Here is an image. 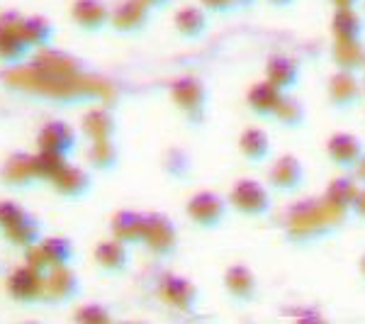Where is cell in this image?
Returning a JSON list of instances; mask_svg holds the SVG:
<instances>
[{
	"label": "cell",
	"mask_w": 365,
	"mask_h": 324,
	"mask_svg": "<svg viewBox=\"0 0 365 324\" xmlns=\"http://www.w3.org/2000/svg\"><path fill=\"white\" fill-rule=\"evenodd\" d=\"M273 191L258 178H239L229 188V208L249 220H263L275 208Z\"/></svg>",
	"instance_id": "obj_3"
},
{
	"label": "cell",
	"mask_w": 365,
	"mask_h": 324,
	"mask_svg": "<svg viewBox=\"0 0 365 324\" xmlns=\"http://www.w3.org/2000/svg\"><path fill=\"white\" fill-rule=\"evenodd\" d=\"M163 171L173 181H187L192 178V156L185 154L180 146H170L163 154Z\"/></svg>",
	"instance_id": "obj_35"
},
{
	"label": "cell",
	"mask_w": 365,
	"mask_h": 324,
	"mask_svg": "<svg viewBox=\"0 0 365 324\" xmlns=\"http://www.w3.org/2000/svg\"><path fill=\"white\" fill-rule=\"evenodd\" d=\"M154 10L144 3V0H122L113 8L110 17V27L120 37H139L151 22Z\"/></svg>",
	"instance_id": "obj_10"
},
{
	"label": "cell",
	"mask_w": 365,
	"mask_h": 324,
	"mask_svg": "<svg viewBox=\"0 0 365 324\" xmlns=\"http://www.w3.org/2000/svg\"><path fill=\"white\" fill-rule=\"evenodd\" d=\"M229 200L217 191H197L185 200V217L200 232H217L229 217Z\"/></svg>",
	"instance_id": "obj_4"
},
{
	"label": "cell",
	"mask_w": 365,
	"mask_h": 324,
	"mask_svg": "<svg viewBox=\"0 0 365 324\" xmlns=\"http://www.w3.org/2000/svg\"><path fill=\"white\" fill-rule=\"evenodd\" d=\"M358 193H361V183H358L351 173H344V171H341V176H334V178L327 183L322 198L327 200V203L331 205L336 212H341V215L351 217Z\"/></svg>",
	"instance_id": "obj_22"
},
{
	"label": "cell",
	"mask_w": 365,
	"mask_h": 324,
	"mask_svg": "<svg viewBox=\"0 0 365 324\" xmlns=\"http://www.w3.org/2000/svg\"><path fill=\"white\" fill-rule=\"evenodd\" d=\"M331 64L334 69L339 71H349V74H365V39L361 42H341V39H334L331 44Z\"/></svg>",
	"instance_id": "obj_27"
},
{
	"label": "cell",
	"mask_w": 365,
	"mask_h": 324,
	"mask_svg": "<svg viewBox=\"0 0 365 324\" xmlns=\"http://www.w3.org/2000/svg\"><path fill=\"white\" fill-rule=\"evenodd\" d=\"M334 10H341V8H361L363 0H329Z\"/></svg>",
	"instance_id": "obj_44"
},
{
	"label": "cell",
	"mask_w": 365,
	"mask_h": 324,
	"mask_svg": "<svg viewBox=\"0 0 365 324\" xmlns=\"http://www.w3.org/2000/svg\"><path fill=\"white\" fill-rule=\"evenodd\" d=\"M78 146V137H76L73 127L63 120H49L44 122L37 134V149L54 151V154L71 156Z\"/></svg>",
	"instance_id": "obj_18"
},
{
	"label": "cell",
	"mask_w": 365,
	"mask_h": 324,
	"mask_svg": "<svg viewBox=\"0 0 365 324\" xmlns=\"http://www.w3.org/2000/svg\"><path fill=\"white\" fill-rule=\"evenodd\" d=\"M222 288H225L227 298L239 308L253 305L261 298V280H258L256 270L246 263H229L222 273Z\"/></svg>",
	"instance_id": "obj_8"
},
{
	"label": "cell",
	"mask_w": 365,
	"mask_h": 324,
	"mask_svg": "<svg viewBox=\"0 0 365 324\" xmlns=\"http://www.w3.org/2000/svg\"><path fill=\"white\" fill-rule=\"evenodd\" d=\"M263 79H268L282 93H292L302 79V66L290 54H270L263 64Z\"/></svg>",
	"instance_id": "obj_16"
},
{
	"label": "cell",
	"mask_w": 365,
	"mask_h": 324,
	"mask_svg": "<svg viewBox=\"0 0 365 324\" xmlns=\"http://www.w3.org/2000/svg\"><path fill=\"white\" fill-rule=\"evenodd\" d=\"M22 17L17 10L0 15V64H20L32 51L22 34Z\"/></svg>",
	"instance_id": "obj_9"
},
{
	"label": "cell",
	"mask_w": 365,
	"mask_h": 324,
	"mask_svg": "<svg viewBox=\"0 0 365 324\" xmlns=\"http://www.w3.org/2000/svg\"><path fill=\"white\" fill-rule=\"evenodd\" d=\"M331 37L341 42H361L365 39V15L361 8H341L331 15Z\"/></svg>",
	"instance_id": "obj_26"
},
{
	"label": "cell",
	"mask_w": 365,
	"mask_h": 324,
	"mask_svg": "<svg viewBox=\"0 0 365 324\" xmlns=\"http://www.w3.org/2000/svg\"><path fill=\"white\" fill-rule=\"evenodd\" d=\"M5 239L10 241L13 246H17V249H29V246L39 244L42 241V225H39V220L34 215H29V212H25V217L22 220H17L13 227L5 229Z\"/></svg>",
	"instance_id": "obj_31"
},
{
	"label": "cell",
	"mask_w": 365,
	"mask_h": 324,
	"mask_svg": "<svg viewBox=\"0 0 365 324\" xmlns=\"http://www.w3.org/2000/svg\"><path fill=\"white\" fill-rule=\"evenodd\" d=\"M349 217L341 215L322 196L297 198L282 210L280 234L292 249H312L327 239H334L346 227Z\"/></svg>",
	"instance_id": "obj_1"
},
{
	"label": "cell",
	"mask_w": 365,
	"mask_h": 324,
	"mask_svg": "<svg viewBox=\"0 0 365 324\" xmlns=\"http://www.w3.org/2000/svg\"><path fill=\"white\" fill-rule=\"evenodd\" d=\"M146 5H149L154 13H158V10H166L168 5H173V0H144Z\"/></svg>",
	"instance_id": "obj_46"
},
{
	"label": "cell",
	"mask_w": 365,
	"mask_h": 324,
	"mask_svg": "<svg viewBox=\"0 0 365 324\" xmlns=\"http://www.w3.org/2000/svg\"><path fill=\"white\" fill-rule=\"evenodd\" d=\"M51 188H54L61 198L81 200V198H86L88 193L93 191V176H91V171L83 168V166L66 163L61 173L51 181Z\"/></svg>",
	"instance_id": "obj_23"
},
{
	"label": "cell",
	"mask_w": 365,
	"mask_h": 324,
	"mask_svg": "<svg viewBox=\"0 0 365 324\" xmlns=\"http://www.w3.org/2000/svg\"><path fill=\"white\" fill-rule=\"evenodd\" d=\"M358 275H361V280L365 285V251L361 254V258H358Z\"/></svg>",
	"instance_id": "obj_47"
},
{
	"label": "cell",
	"mask_w": 365,
	"mask_h": 324,
	"mask_svg": "<svg viewBox=\"0 0 365 324\" xmlns=\"http://www.w3.org/2000/svg\"><path fill=\"white\" fill-rule=\"evenodd\" d=\"M110 17H113V8L105 0H76L71 5V20L88 34H98L108 29Z\"/></svg>",
	"instance_id": "obj_17"
},
{
	"label": "cell",
	"mask_w": 365,
	"mask_h": 324,
	"mask_svg": "<svg viewBox=\"0 0 365 324\" xmlns=\"http://www.w3.org/2000/svg\"><path fill=\"white\" fill-rule=\"evenodd\" d=\"M86 161L98 173H113L120 166V149H117L115 139L91 141V146L86 151Z\"/></svg>",
	"instance_id": "obj_30"
},
{
	"label": "cell",
	"mask_w": 365,
	"mask_h": 324,
	"mask_svg": "<svg viewBox=\"0 0 365 324\" xmlns=\"http://www.w3.org/2000/svg\"><path fill=\"white\" fill-rule=\"evenodd\" d=\"M266 183L273 196L280 198H297L307 183V168L304 161L295 154H280L270 161L266 171Z\"/></svg>",
	"instance_id": "obj_5"
},
{
	"label": "cell",
	"mask_w": 365,
	"mask_h": 324,
	"mask_svg": "<svg viewBox=\"0 0 365 324\" xmlns=\"http://www.w3.org/2000/svg\"><path fill=\"white\" fill-rule=\"evenodd\" d=\"M81 129L88 137V141H100V139H115L117 134V117L110 113V108L96 105L81 117Z\"/></svg>",
	"instance_id": "obj_28"
},
{
	"label": "cell",
	"mask_w": 365,
	"mask_h": 324,
	"mask_svg": "<svg viewBox=\"0 0 365 324\" xmlns=\"http://www.w3.org/2000/svg\"><path fill=\"white\" fill-rule=\"evenodd\" d=\"M66 163H68V156L54 154V151L37 149V154H34V171H37V178L46 181V183H51V181L61 173Z\"/></svg>",
	"instance_id": "obj_36"
},
{
	"label": "cell",
	"mask_w": 365,
	"mask_h": 324,
	"mask_svg": "<svg viewBox=\"0 0 365 324\" xmlns=\"http://www.w3.org/2000/svg\"><path fill=\"white\" fill-rule=\"evenodd\" d=\"M81 295V278L71 266L51 268L44 275V295L42 303L51 305V308H63V305L73 303Z\"/></svg>",
	"instance_id": "obj_11"
},
{
	"label": "cell",
	"mask_w": 365,
	"mask_h": 324,
	"mask_svg": "<svg viewBox=\"0 0 365 324\" xmlns=\"http://www.w3.org/2000/svg\"><path fill=\"white\" fill-rule=\"evenodd\" d=\"M5 290L8 295L17 300L22 305H34L42 303L44 295V273H37L34 268H29L27 263L15 270H10L8 280H5Z\"/></svg>",
	"instance_id": "obj_14"
},
{
	"label": "cell",
	"mask_w": 365,
	"mask_h": 324,
	"mask_svg": "<svg viewBox=\"0 0 365 324\" xmlns=\"http://www.w3.org/2000/svg\"><path fill=\"white\" fill-rule=\"evenodd\" d=\"M25 263L29 268H34L37 273H49L51 266H49V258H46V254L42 251V246L39 244H34V246H29V249H25Z\"/></svg>",
	"instance_id": "obj_39"
},
{
	"label": "cell",
	"mask_w": 365,
	"mask_h": 324,
	"mask_svg": "<svg viewBox=\"0 0 365 324\" xmlns=\"http://www.w3.org/2000/svg\"><path fill=\"white\" fill-rule=\"evenodd\" d=\"M22 217H25V208H22L20 203H15V200H3V203H0V232L10 229L17 220H22Z\"/></svg>",
	"instance_id": "obj_38"
},
{
	"label": "cell",
	"mask_w": 365,
	"mask_h": 324,
	"mask_svg": "<svg viewBox=\"0 0 365 324\" xmlns=\"http://www.w3.org/2000/svg\"><path fill=\"white\" fill-rule=\"evenodd\" d=\"M324 154L339 171L351 173L353 166L361 161L365 154V144L358 134L353 132H334L331 137L324 141Z\"/></svg>",
	"instance_id": "obj_13"
},
{
	"label": "cell",
	"mask_w": 365,
	"mask_h": 324,
	"mask_svg": "<svg viewBox=\"0 0 365 324\" xmlns=\"http://www.w3.org/2000/svg\"><path fill=\"white\" fill-rule=\"evenodd\" d=\"M237 146H239L241 158H244L246 163H253V166H261L268 158H273V139L268 137L266 129H261L256 125L241 129Z\"/></svg>",
	"instance_id": "obj_21"
},
{
	"label": "cell",
	"mask_w": 365,
	"mask_h": 324,
	"mask_svg": "<svg viewBox=\"0 0 365 324\" xmlns=\"http://www.w3.org/2000/svg\"><path fill=\"white\" fill-rule=\"evenodd\" d=\"M170 100L178 108V113L185 117L190 125H205L207 120V108H210V88L200 76L195 74H185L178 79L170 81L168 86Z\"/></svg>",
	"instance_id": "obj_2"
},
{
	"label": "cell",
	"mask_w": 365,
	"mask_h": 324,
	"mask_svg": "<svg viewBox=\"0 0 365 324\" xmlns=\"http://www.w3.org/2000/svg\"><path fill=\"white\" fill-rule=\"evenodd\" d=\"M205 10L210 15L217 17H229V15H237V8H234V0H200Z\"/></svg>",
	"instance_id": "obj_40"
},
{
	"label": "cell",
	"mask_w": 365,
	"mask_h": 324,
	"mask_svg": "<svg viewBox=\"0 0 365 324\" xmlns=\"http://www.w3.org/2000/svg\"><path fill=\"white\" fill-rule=\"evenodd\" d=\"M353 217L365 225V186H361V193H358L356 205H353Z\"/></svg>",
	"instance_id": "obj_41"
},
{
	"label": "cell",
	"mask_w": 365,
	"mask_h": 324,
	"mask_svg": "<svg viewBox=\"0 0 365 324\" xmlns=\"http://www.w3.org/2000/svg\"><path fill=\"white\" fill-rule=\"evenodd\" d=\"M351 176H353V178H356L358 183H361V186H365V154L361 156V161H358L356 166H353Z\"/></svg>",
	"instance_id": "obj_43"
},
{
	"label": "cell",
	"mask_w": 365,
	"mask_h": 324,
	"mask_svg": "<svg viewBox=\"0 0 365 324\" xmlns=\"http://www.w3.org/2000/svg\"><path fill=\"white\" fill-rule=\"evenodd\" d=\"M42 71L54 79H76V76L83 74V64L71 54H61V51H54V54L46 56V61L42 64Z\"/></svg>",
	"instance_id": "obj_34"
},
{
	"label": "cell",
	"mask_w": 365,
	"mask_h": 324,
	"mask_svg": "<svg viewBox=\"0 0 365 324\" xmlns=\"http://www.w3.org/2000/svg\"><path fill=\"white\" fill-rule=\"evenodd\" d=\"M144 227H146V212H137V210H117L113 220H110V234L115 239L125 241L127 246L144 241Z\"/></svg>",
	"instance_id": "obj_25"
},
{
	"label": "cell",
	"mask_w": 365,
	"mask_h": 324,
	"mask_svg": "<svg viewBox=\"0 0 365 324\" xmlns=\"http://www.w3.org/2000/svg\"><path fill=\"white\" fill-rule=\"evenodd\" d=\"M178 227L166 212H146L144 241L141 244L151 251L156 258H173L178 254Z\"/></svg>",
	"instance_id": "obj_7"
},
{
	"label": "cell",
	"mask_w": 365,
	"mask_h": 324,
	"mask_svg": "<svg viewBox=\"0 0 365 324\" xmlns=\"http://www.w3.org/2000/svg\"><path fill=\"white\" fill-rule=\"evenodd\" d=\"M96 263L103 273L108 275H122L129 268V246L125 241L110 237L98 241L96 246Z\"/></svg>",
	"instance_id": "obj_24"
},
{
	"label": "cell",
	"mask_w": 365,
	"mask_h": 324,
	"mask_svg": "<svg viewBox=\"0 0 365 324\" xmlns=\"http://www.w3.org/2000/svg\"><path fill=\"white\" fill-rule=\"evenodd\" d=\"M22 34H25L27 44L32 49H46L56 37V29L46 17L42 15H29L22 17Z\"/></svg>",
	"instance_id": "obj_32"
},
{
	"label": "cell",
	"mask_w": 365,
	"mask_h": 324,
	"mask_svg": "<svg viewBox=\"0 0 365 324\" xmlns=\"http://www.w3.org/2000/svg\"><path fill=\"white\" fill-rule=\"evenodd\" d=\"M365 100V83L358 74L334 71L327 79V103L336 115H349Z\"/></svg>",
	"instance_id": "obj_6"
},
{
	"label": "cell",
	"mask_w": 365,
	"mask_h": 324,
	"mask_svg": "<svg viewBox=\"0 0 365 324\" xmlns=\"http://www.w3.org/2000/svg\"><path fill=\"white\" fill-rule=\"evenodd\" d=\"M361 10H363V15H365V0H363V3H361Z\"/></svg>",
	"instance_id": "obj_48"
},
{
	"label": "cell",
	"mask_w": 365,
	"mask_h": 324,
	"mask_svg": "<svg viewBox=\"0 0 365 324\" xmlns=\"http://www.w3.org/2000/svg\"><path fill=\"white\" fill-rule=\"evenodd\" d=\"M158 295L170 310L178 312H192L200 305V288L195 285V280L178 273L163 275L158 283Z\"/></svg>",
	"instance_id": "obj_12"
},
{
	"label": "cell",
	"mask_w": 365,
	"mask_h": 324,
	"mask_svg": "<svg viewBox=\"0 0 365 324\" xmlns=\"http://www.w3.org/2000/svg\"><path fill=\"white\" fill-rule=\"evenodd\" d=\"M258 5V0H234V8H237V15L239 13H249Z\"/></svg>",
	"instance_id": "obj_45"
},
{
	"label": "cell",
	"mask_w": 365,
	"mask_h": 324,
	"mask_svg": "<svg viewBox=\"0 0 365 324\" xmlns=\"http://www.w3.org/2000/svg\"><path fill=\"white\" fill-rule=\"evenodd\" d=\"M282 96H285V93H282L280 88H275L268 79H261V81H256V83H251L249 91H246V108H249L251 115L258 117V120L273 122L275 110H278Z\"/></svg>",
	"instance_id": "obj_19"
},
{
	"label": "cell",
	"mask_w": 365,
	"mask_h": 324,
	"mask_svg": "<svg viewBox=\"0 0 365 324\" xmlns=\"http://www.w3.org/2000/svg\"><path fill=\"white\" fill-rule=\"evenodd\" d=\"M307 120H309L307 105H304L295 93H285L278 110H275V117H273L275 125L282 129H290V132H297V129H302L307 125Z\"/></svg>",
	"instance_id": "obj_29"
},
{
	"label": "cell",
	"mask_w": 365,
	"mask_h": 324,
	"mask_svg": "<svg viewBox=\"0 0 365 324\" xmlns=\"http://www.w3.org/2000/svg\"><path fill=\"white\" fill-rule=\"evenodd\" d=\"M73 320L86 322V324H105V322H113V312L105 308L103 303H91V305H83V308L76 310Z\"/></svg>",
	"instance_id": "obj_37"
},
{
	"label": "cell",
	"mask_w": 365,
	"mask_h": 324,
	"mask_svg": "<svg viewBox=\"0 0 365 324\" xmlns=\"http://www.w3.org/2000/svg\"><path fill=\"white\" fill-rule=\"evenodd\" d=\"M173 27L185 42H200L210 32V13L202 5H182L173 15Z\"/></svg>",
	"instance_id": "obj_20"
},
{
	"label": "cell",
	"mask_w": 365,
	"mask_h": 324,
	"mask_svg": "<svg viewBox=\"0 0 365 324\" xmlns=\"http://www.w3.org/2000/svg\"><path fill=\"white\" fill-rule=\"evenodd\" d=\"M263 3L273 10H292L297 5V0H263Z\"/></svg>",
	"instance_id": "obj_42"
},
{
	"label": "cell",
	"mask_w": 365,
	"mask_h": 324,
	"mask_svg": "<svg viewBox=\"0 0 365 324\" xmlns=\"http://www.w3.org/2000/svg\"><path fill=\"white\" fill-rule=\"evenodd\" d=\"M39 246H42L46 258H49L51 268H63L76 261V246L66 237H44L39 241Z\"/></svg>",
	"instance_id": "obj_33"
},
{
	"label": "cell",
	"mask_w": 365,
	"mask_h": 324,
	"mask_svg": "<svg viewBox=\"0 0 365 324\" xmlns=\"http://www.w3.org/2000/svg\"><path fill=\"white\" fill-rule=\"evenodd\" d=\"M37 181L39 178L37 171H34V154L15 151L0 166V183L10 188V191H29Z\"/></svg>",
	"instance_id": "obj_15"
}]
</instances>
